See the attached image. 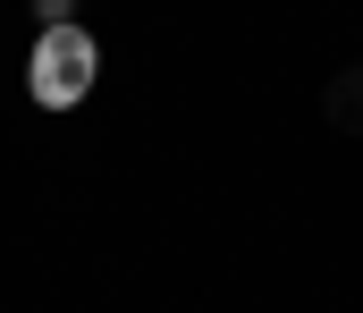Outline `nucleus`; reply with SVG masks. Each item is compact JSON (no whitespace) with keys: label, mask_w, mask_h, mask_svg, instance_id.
<instances>
[{"label":"nucleus","mask_w":363,"mask_h":313,"mask_svg":"<svg viewBox=\"0 0 363 313\" xmlns=\"http://www.w3.org/2000/svg\"><path fill=\"white\" fill-rule=\"evenodd\" d=\"M93 85H101V43H93V26H43L34 51H26V94L43 110H77Z\"/></svg>","instance_id":"1"},{"label":"nucleus","mask_w":363,"mask_h":313,"mask_svg":"<svg viewBox=\"0 0 363 313\" xmlns=\"http://www.w3.org/2000/svg\"><path fill=\"white\" fill-rule=\"evenodd\" d=\"M43 9V26H77V0H34Z\"/></svg>","instance_id":"2"}]
</instances>
